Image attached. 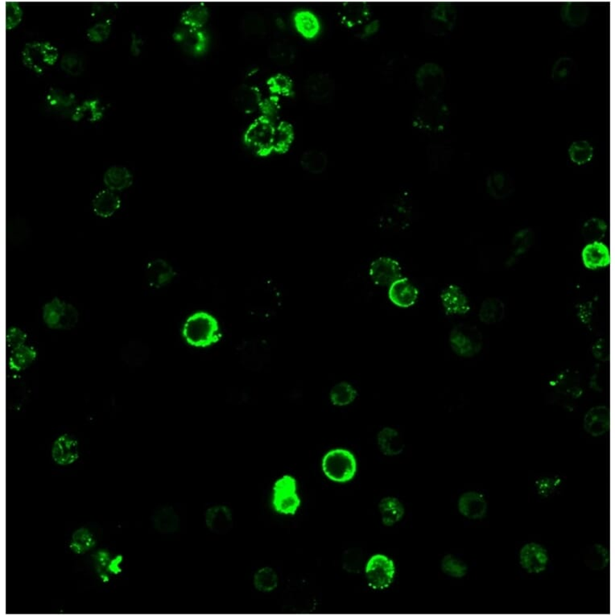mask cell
Listing matches in <instances>:
<instances>
[{
    "label": "cell",
    "instance_id": "obj_1",
    "mask_svg": "<svg viewBox=\"0 0 615 615\" xmlns=\"http://www.w3.org/2000/svg\"><path fill=\"white\" fill-rule=\"evenodd\" d=\"M183 335L188 344L199 348L214 345L221 337L218 320L204 311L196 312L188 317L183 326Z\"/></svg>",
    "mask_w": 615,
    "mask_h": 615
},
{
    "label": "cell",
    "instance_id": "obj_2",
    "mask_svg": "<svg viewBox=\"0 0 615 615\" xmlns=\"http://www.w3.org/2000/svg\"><path fill=\"white\" fill-rule=\"evenodd\" d=\"M450 115L447 104L439 97H426L413 113L412 124L425 132L439 133L446 128Z\"/></svg>",
    "mask_w": 615,
    "mask_h": 615
},
{
    "label": "cell",
    "instance_id": "obj_3",
    "mask_svg": "<svg viewBox=\"0 0 615 615\" xmlns=\"http://www.w3.org/2000/svg\"><path fill=\"white\" fill-rule=\"evenodd\" d=\"M322 470L332 482L345 483L355 478L357 461L353 453L345 448H335L326 453L322 460Z\"/></svg>",
    "mask_w": 615,
    "mask_h": 615
},
{
    "label": "cell",
    "instance_id": "obj_4",
    "mask_svg": "<svg viewBox=\"0 0 615 615\" xmlns=\"http://www.w3.org/2000/svg\"><path fill=\"white\" fill-rule=\"evenodd\" d=\"M275 129L272 121L260 116L246 129L244 142L256 155L267 158L274 153Z\"/></svg>",
    "mask_w": 615,
    "mask_h": 615
},
{
    "label": "cell",
    "instance_id": "obj_5",
    "mask_svg": "<svg viewBox=\"0 0 615 615\" xmlns=\"http://www.w3.org/2000/svg\"><path fill=\"white\" fill-rule=\"evenodd\" d=\"M301 504L294 477L285 475L275 482L272 487L271 506L276 512L284 516H295Z\"/></svg>",
    "mask_w": 615,
    "mask_h": 615
},
{
    "label": "cell",
    "instance_id": "obj_6",
    "mask_svg": "<svg viewBox=\"0 0 615 615\" xmlns=\"http://www.w3.org/2000/svg\"><path fill=\"white\" fill-rule=\"evenodd\" d=\"M58 58V48L48 42L27 43L22 51L23 65L37 74H42L48 67H53Z\"/></svg>",
    "mask_w": 615,
    "mask_h": 615
},
{
    "label": "cell",
    "instance_id": "obj_7",
    "mask_svg": "<svg viewBox=\"0 0 615 615\" xmlns=\"http://www.w3.org/2000/svg\"><path fill=\"white\" fill-rule=\"evenodd\" d=\"M450 344L456 355L471 357L480 354L482 351L483 337L481 331L476 326L462 324L452 330Z\"/></svg>",
    "mask_w": 615,
    "mask_h": 615
},
{
    "label": "cell",
    "instance_id": "obj_8",
    "mask_svg": "<svg viewBox=\"0 0 615 615\" xmlns=\"http://www.w3.org/2000/svg\"><path fill=\"white\" fill-rule=\"evenodd\" d=\"M78 312L74 305L54 298L43 307V320L53 330H71L78 321Z\"/></svg>",
    "mask_w": 615,
    "mask_h": 615
},
{
    "label": "cell",
    "instance_id": "obj_9",
    "mask_svg": "<svg viewBox=\"0 0 615 615\" xmlns=\"http://www.w3.org/2000/svg\"><path fill=\"white\" fill-rule=\"evenodd\" d=\"M457 10L450 3H441L433 5L428 10L425 18L427 32L435 36L442 37L453 31L456 26Z\"/></svg>",
    "mask_w": 615,
    "mask_h": 615
},
{
    "label": "cell",
    "instance_id": "obj_10",
    "mask_svg": "<svg viewBox=\"0 0 615 615\" xmlns=\"http://www.w3.org/2000/svg\"><path fill=\"white\" fill-rule=\"evenodd\" d=\"M365 575L371 588L385 589L394 581L395 563L384 554H376L366 564Z\"/></svg>",
    "mask_w": 615,
    "mask_h": 615
},
{
    "label": "cell",
    "instance_id": "obj_11",
    "mask_svg": "<svg viewBox=\"0 0 615 615\" xmlns=\"http://www.w3.org/2000/svg\"><path fill=\"white\" fill-rule=\"evenodd\" d=\"M416 83L426 97H438L446 87L445 71L437 63H425L416 71Z\"/></svg>",
    "mask_w": 615,
    "mask_h": 615
},
{
    "label": "cell",
    "instance_id": "obj_12",
    "mask_svg": "<svg viewBox=\"0 0 615 615\" xmlns=\"http://www.w3.org/2000/svg\"><path fill=\"white\" fill-rule=\"evenodd\" d=\"M307 97L317 104L331 102L335 94V83L329 74L315 73L308 77L304 85Z\"/></svg>",
    "mask_w": 615,
    "mask_h": 615
},
{
    "label": "cell",
    "instance_id": "obj_13",
    "mask_svg": "<svg viewBox=\"0 0 615 615\" xmlns=\"http://www.w3.org/2000/svg\"><path fill=\"white\" fill-rule=\"evenodd\" d=\"M369 276L373 283L378 286H390L403 276L402 267L394 258L381 256L371 262Z\"/></svg>",
    "mask_w": 615,
    "mask_h": 615
},
{
    "label": "cell",
    "instance_id": "obj_14",
    "mask_svg": "<svg viewBox=\"0 0 615 615\" xmlns=\"http://www.w3.org/2000/svg\"><path fill=\"white\" fill-rule=\"evenodd\" d=\"M175 42L179 44L185 53L192 56L205 53L208 48V38L203 30L183 26L175 30L173 34Z\"/></svg>",
    "mask_w": 615,
    "mask_h": 615
},
{
    "label": "cell",
    "instance_id": "obj_15",
    "mask_svg": "<svg viewBox=\"0 0 615 615\" xmlns=\"http://www.w3.org/2000/svg\"><path fill=\"white\" fill-rule=\"evenodd\" d=\"M549 557L546 548L537 543H528L519 552V564L528 573L539 574L547 568Z\"/></svg>",
    "mask_w": 615,
    "mask_h": 615
},
{
    "label": "cell",
    "instance_id": "obj_16",
    "mask_svg": "<svg viewBox=\"0 0 615 615\" xmlns=\"http://www.w3.org/2000/svg\"><path fill=\"white\" fill-rule=\"evenodd\" d=\"M419 290L407 277L402 276L389 286L388 298L397 307L407 309L416 304Z\"/></svg>",
    "mask_w": 615,
    "mask_h": 615
},
{
    "label": "cell",
    "instance_id": "obj_17",
    "mask_svg": "<svg viewBox=\"0 0 615 615\" xmlns=\"http://www.w3.org/2000/svg\"><path fill=\"white\" fill-rule=\"evenodd\" d=\"M584 431L594 437L606 435L611 427V411L606 405H597L591 408L584 416Z\"/></svg>",
    "mask_w": 615,
    "mask_h": 615
},
{
    "label": "cell",
    "instance_id": "obj_18",
    "mask_svg": "<svg viewBox=\"0 0 615 615\" xmlns=\"http://www.w3.org/2000/svg\"><path fill=\"white\" fill-rule=\"evenodd\" d=\"M205 523L211 532L224 535L234 526L233 513L225 505H215L206 510Z\"/></svg>",
    "mask_w": 615,
    "mask_h": 615
},
{
    "label": "cell",
    "instance_id": "obj_19",
    "mask_svg": "<svg viewBox=\"0 0 615 615\" xmlns=\"http://www.w3.org/2000/svg\"><path fill=\"white\" fill-rule=\"evenodd\" d=\"M441 301L447 315H464L471 310L468 297L460 287L455 285L442 290Z\"/></svg>",
    "mask_w": 615,
    "mask_h": 615
},
{
    "label": "cell",
    "instance_id": "obj_20",
    "mask_svg": "<svg viewBox=\"0 0 615 615\" xmlns=\"http://www.w3.org/2000/svg\"><path fill=\"white\" fill-rule=\"evenodd\" d=\"M52 457L59 466L71 465L79 458L78 441L69 435L59 437L53 444Z\"/></svg>",
    "mask_w": 615,
    "mask_h": 615
},
{
    "label": "cell",
    "instance_id": "obj_21",
    "mask_svg": "<svg viewBox=\"0 0 615 615\" xmlns=\"http://www.w3.org/2000/svg\"><path fill=\"white\" fill-rule=\"evenodd\" d=\"M487 508L485 497L476 491L464 493L458 500V510L461 515L473 521L485 517Z\"/></svg>",
    "mask_w": 615,
    "mask_h": 615
},
{
    "label": "cell",
    "instance_id": "obj_22",
    "mask_svg": "<svg viewBox=\"0 0 615 615\" xmlns=\"http://www.w3.org/2000/svg\"><path fill=\"white\" fill-rule=\"evenodd\" d=\"M583 264L589 270L606 268L611 264V253L603 242H594L584 246L582 252Z\"/></svg>",
    "mask_w": 615,
    "mask_h": 615
},
{
    "label": "cell",
    "instance_id": "obj_23",
    "mask_svg": "<svg viewBox=\"0 0 615 615\" xmlns=\"http://www.w3.org/2000/svg\"><path fill=\"white\" fill-rule=\"evenodd\" d=\"M262 94L258 87L251 85H241L233 93V103L242 112L251 114L260 109Z\"/></svg>",
    "mask_w": 615,
    "mask_h": 615
},
{
    "label": "cell",
    "instance_id": "obj_24",
    "mask_svg": "<svg viewBox=\"0 0 615 615\" xmlns=\"http://www.w3.org/2000/svg\"><path fill=\"white\" fill-rule=\"evenodd\" d=\"M337 13L340 22L349 28L365 23L371 16L369 6L367 3L357 2L342 3Z\"/></svg>",
    "mask_w": 615,
    "mask_h": 615
},
{
    "label": "cell",
    "instance_id": "obj_25",
    "mask_svg": "<svg viewBox=\"0 0 615 615\" xmlns=\"http://www.w3.org/2000/svg\"><path fill=\"white\" fill-rule=\"evenodd\" d=\"M47 107L54 112L71 117L75 108L78 105L76 97L71 93L57 88H51L45 97Z\"/></svg>",
    "mask_w": 615,
    "mask_h": 615
},
{
    "label": "cell",
    "instance_id": "obj_26",
    "mask_svg": "<svg viewBox=\"0 0 615 615\" xmlns=\"http://www.w3.org/2000/svg\"><path fill=\"white\" fill-rule=\"evenodd\" d=\"M146 276L149 285L159 289L169 285L175 278L176 272L167 261L158 259L149 262L146 269Z\"/></svg>",
    "mask_w": 615,
    "mask_h": 615
},
{
    "label": "cell",
    "instance_id": "obj_27",
    "mask_svg": "<svg viewBox=\"0 0 615 615\" xmlns=\"http://www.w3.org/2000/svg\"><path fill=\"white\" fill-rule=\"evenodd\" d=\"M487 189L493 199L504 200L514 193L515 184L510 175L503 172H493L487 179Z\"/></svg>",
    "mask_w": 615,
    "mask_h": 615
},
{
    "label": "cell",
    "instance_id": "obj_28",
    "mask_svg": "<svg viewBox=\"0 0 615 615\" xmlns=\"http://www.w3.org/2000/svg\"><path fill=\"white\" fill-rule=\"evenodd\" d=\"M591 13L588 5L582 3L568 2L562 5L559 16L562 22L571 28H580L586 24Z\"/></svg>",
    "mask_w": 615,
    "mask_h": 615
},
{
    "label": "cell",
    "instance_id": "obj_29",
    "mask_svg": "<svg viewBox=\"0 0 615 615\" xmlns=\"http://www.w3.org/2000/svg\"><path fill=\"white\" fill-rule=\"evenodd\" d=\"M294 24L296 31L307 40L314 39L321 31V23L314 12L300 10L294 15Z\"/></svg>",
    "mask_w": 615,
    "mask_h": 615
},
{
    "label": "cell",
    "instance_id": "obj_30",
    "mask_svg": "<svg viewBox=\"0 0 615 615\" xmlns=\"http://www.w3.org/2000/svg\"><path fill=\"white\" fill-rule=\"evenodd\" d=\"M121 206L119 196L110 189L100 191L93 200V210L101 218H110Z\"/></svg>",
    "mask_w": 615,
    "mask_h": 615
},
{
    "label": "cell",
    "instance_id": "obj_31",
    "mask_svg": "<svg viewBox=\"0 0 615 615\" xmlns=\"http://www.w3.org/2000/svg\"><path fill=\"white\" fill-rule=\"evenodd\" d=\"M377 441L380 451L386 456H397L405 450L404 441L394 428H382L378 435Z\"/></svg>",
    "mask_w": 615,
    "mask_h": 615
},
{
    "label": "cell",
    "instance_id": "obj_32",
    "mask_svg": "<svg viewBox=\"0 0 615 615\" xmlns=\"http://www.w3.org/2000/svg\"><path fill=\"white\" fill-rule=\"evenodd\" d=\"M578 69L575 60L572 58H559L553 65L551 70L552 80L559 85L571 84L577 76Z\"/></svg>",
    "mask_w": 615,
    "mask_h": 615
},
{
    "label": "cell",
    "instance_id": "obj_33",
    "mask_svg": "<svg viewBox=\"0 0 615 615\" xmlns=\"http://www.w3.org/2000/svg\"><path fill=\"white\" fill-rule=\"evenodd\" d=\"M382 522L387 527L394 526L405 516V506L399 498L387 496L382 498L379 503Z\"/></svg>",
    "mask_w": 615,
    "mask_h": 615
},
{
    "label": "cell",
    "instance_id": "obj_34",
    "mask_svg": "<svg viewBox=\"0 0 615 615\" xmlns=\"http://www.w3.org/2000/svg\"><path fill=\"white\" fill-rule=\"evenodd\" d=\"M103 180L108 189L122 191L133 185V176L127 168L116 165L106 171Z\"/></svg>",
    "mask_w": 615,
    "mask_h": 615
},
{
    "label": "cell",
    "instance_id": "obj_35",
    "mask_svg": "<svg viewBox=\"0 0 615 615\" xmlns=\"http://www.w3.org/2000/svg\"><path fill=\"white\" fill-rule=\"evenodd\" d=\"M153 523L156 530L161 533H174L180 528V519L173 507H165L153 514Z\"/></svg>",
    "mask_w": 615,
    "mask_h": 615
},
{
    "label": "cell",
    "instance_id": "obj_36",
    "mask_svg": "<svg viewBox=\"0 0 615 615\" xmlns=\"http://www.w3.org/2000/svg\"><path fill=\"white\" fill-rule=\"evenodd\" d=\"M505 314L506 307L501 300L488 298L482 302L478 316L482 323L494 325L502 321Z\"/></svg>",
    "mask_w": 615,
    "mask_h": 615
},
{
    "label": "cell",
    "instance_id": "obj_37",
    "mask_svg": "<svg viewBox=\"0 0 615 615\" xmlns=\"http://www.w3.org/2000/svg\"><path fill=\"white\" fill-rule=\"evenodd\" d=\"M37 352L33 346L24 345L13 349L9 357L10 369L15 371H22L31 366L37 360Z\"/></svg>",
    "mask_w": 615,
    "mask_h": 615
},
{
    "label": "cell",
    "instance_id": "obj_38",
    "mask_svg": "<svg viewBox=\"0 0 615 615\" xmlns=\"http://www.w3.org/2000/svg\"><path fill=\"white\" fill-rule=\"evenodd\" d=\"M209 17V9L204 3L194 4L181 14L180 23L183 26L201 29Z\"/></svg>",
    "mask_w": 615,
    "mask_h": 615
},
{
    "label": "cell",
    "instance_id": "obj_39",
    "mask_svg": "<svg viewBox=\"0 0 615 615\" xmlns=\"http://www.w3.org/2000/svg\"><path fill=\"white\" fill-rule=\"evenodd\" d=\"M301 165L307 173L314 175L321 174L327 169L328 158L322 151L308 150L301 155Z\"/></svg>",
    "mask_w": 615,
    "mask_h": 615
},
{
    "label": "cell",
    "instance_id": "obj_40",
    "mask_svg": "<svg viewBox=\"0 0 615 615\" xmlns=\"http://www.w3.org/2000/svg\"><path fill=\"white\" fill-rule=\"evenodd\" d=\"M584 562L594 571H603L609 566V553L602 544H596L589 547L584 553Z\"/></svg>",
    "mask_w": 615,
    "mask_h": 615
},
{
    "label": "cell",
    "instance_id": "obj_41",
    "mask_svg": "<svg viewBox=\"0 0 615 615\" xmlns=\"http://www.w3.org/2000/svg\"><path fill=\"white\" fill-rule=\"evenodd\" d=\"M103 113L104 109L98 99H89L77 106L70 119L75 122H79L80 120L87 117L90 122L94 123L102 119Z\"/></svg>",
    "mask_w": 615,
    "mask_h": 615
},
{
    "label": "cell",
    "instance_id": "obj_42",
    "mask_svg": "<svg viewBox=\"0 0 615 615\" xmlns=\"http://www.w3.org/2000/svg\"><path fill=\"white\" fill-rule=\"evenodd\" d=\"M295 138L294 128L286 121L276 126L274 135V153L285 154L289 152Z\"/></svg>",
    "mask_w": 615,
    "mask_h": 615
},
{
    "label": "cell",
    "instance_id": "obj_43",
    "mask_svg": "<svg viewBox=\"0 0 615 615\" xmlns=\"http://www.w3.org/2000/svg\"><path fill=\"white\" fill-rule=\"evenodd\" d=\"M253 584L257 591L261 593L273 592L278 587L279 578L275 569L265 566L257 571L253 578Z\"/></svg>",
    "mask_w": 615,
    "mask_h": 615
},
{
    "label": "cell",
    "instance_id": "obj_44",
    "mask_svg": "<svg viewBox=\"0 0 615 615\" xmlns=\"http://www.w3.org/2000/svg\"><path fill=\"white\" fill-rule=\"evenodd\" d=\"M269 57L274 62L280 65H289L294 62L295 49L291 44L278 40L270 44L268 49Z\"/></svg>",
    "mask_w": 615,
    "mask_h": 615
},
{
    "label": "cell",
    "instance_id": "obj_45",
    "mask_svg": "<svg viewBox=\"0 0 615 615\" xmlns=\"http://www.w3.org/2000/svg\"><path fill=\"white\" fill-rule=\"evenodd\" d=\"M568 153L569 159L573 163L582 166L591 162L593 158L594 150L589 141L581 140L574 141L569 146Z\"/></svg>",
    "mask_w": 615,
    "mask_h": 615
},
{
    "label": "cell",
    "instance_id": "obj_46",
    "mask_svg": "<svg viewBox=\"0 0 615 615\" xmlns=\"http://www.w3.org/2000/svg\"><path fill=\"white\" fill-rule=\"evenodd\" d=\"M357 396L355 388L349 382H342L332 388L330 401L335 406H346L354 402Z\"/></svg>",
    "mask_w": 615,
    "mask_h": 615
},
{
    "label": "cell",
    "instance_id": "obj_47",
    "mask_svg": "<svg viewBox=\"0 0 615 615\" xmlns=\"http://www.w3.org/2000/svg\"><path fill=\"white\" fill-rule=\"evenodd\" d=\"M606 221L599 218H592L584 224L582 237L588 244L601 242L606 236L607 231Z\"/></svg>",
    "mask_w": 615,
    "mask_h": 615
},
{
    "label": "cell",
    "instance_id": "obj_48",
    "mask_svg": "<svg viewBox=\"0 0 615 615\" xmlns=\"http://www.w3.org/2000/svg\"><path fill=\"white\" fill-rule=\"evenodd\" d=\"M96 541L92 532L87 528L78 529L73 534L71 541L69 543V548L76 554H84L92 549Z\"/></svg>",
    "mask_w": 615,
    "mask_h": 615
},
{
    "label": "cell",
    "instance_id": "obj_49",
    "mask_svg": "<svg viewBox=\"0 0 615 615\" xmlns=\"http://www.w3.org/2000/svg\"><path fill=\"white\" fill-rule=\"evenodd\" d=\"M271 95L290 97L294 94V83L287 75L277 74L267 81Z\"/></svg>",
    "mask_w": 615,
    "mask_h": 615
},
{
    "label": "cell",
    "instance_id": "obj_50",
    "mask_svg": "<svg viewBox=\"0 0 615 615\" xmlns=\"http://www.w3.org/2000/svg\"><path fill=\"white\" fill-rule=\"evenodd\" d=\"M364 566V553L360 548H348L342 555V567L350 573H359Z\"/></svg>",
    "mask_w": 615,
    "mask_h": 615
},
{
    "label": "cell",
    "instance_id": "obj_51",
    "mask_svg": "<svg viewBox=\"0 0 615 615\" xmlns=\"http://www.w3.org/2000/svg\"><path fill=\"white\" fill-rule=\"evenodd\" d=\"M241 27L242 31L249 37H260L266 33L264 19L255 12L248 14L243 19Z\"/></svg>",
    "mask_w": 615,
    "mask_h": 615
},
{
    "label": "cell",
    "instance_id": "obj_52",
    "mask_svg": "<svg viewBox=\"0 0 615 615\" xmlns=\"http://www.w3.org/2000/svg\"><path fill=\"white\" fill-rule=\"evenodd\" d=\"M441 568L444 573L453 578H462L468 572L466 564L451 554L443 557Z\"/></svg>",
    "mask_w": 615,
    "mask_h": 615
},
{
    "label": "cell",
    "instance_id": "obj_53",
    "mask_svg": "<svg viewBox=\"0 0 615 615\" xmlns=\"http://www.w3.org/2000/svg\"><path fill=\"white\" fill-rule=\"evenodd\" d=\"M60 67L65 74L77 77L84 71L85 65L82 58L75 53L63 55L60 60Z\"/></svg>",
    "mask_w": 615,
    "mask_h": 615
},
{
    "label": "cell",
    "instance_id": "obj_54",
    "mask_svg": "<svg viewBox=\"0 0 615 615\" xmlns=\"http://www.w3.org/2000/svg\"><path fill=\"white\" fill-rule=\"evenodd\" d=\"M112 20L105 19L93 25L87 29V37L90 42L102 43L107 40L112 30Z\"/></svg>",
    "mask_w": 615,
    "mask_h": 615
},
{
    "label": "cell",
    "instance_id": "obj_55",
    "mask_svg": "<svg viewBox=\"0 0 615 615\" xmlns=\"http://www.w3.org/2000/svg\"><path fill=\"white\" fill-rule=\"evenodd\" d=\"M6 29L8 31L17 28L23 19V10L16 2L9 1L6 3Z\"/></svg>",
    "mask_w": 615,
    "mask_h": 615
},
{
    "label": "cell",
    "instance_id": "obj_56",
    "mask_svg": "<svg viewBox=\"0 0 615 615\" xmlns=\"http://www.w3.org/2000/svg\"><path fill=\"white\" fill-rule=\"evenodd\" d=\"M260 110H261L262 116H264V117L271 121L273 120L278 116L280 110L279 97L276 96V95H271L269 98L262 100Z\"/></svg>",
    "mask_w": 615,
    "mask_h": 615
},
{
    "label": "cell",
    "instance_id": "obj_57",
    "mask_svg": "<svg viewBox=\"0 0 615 615\" xmlns=\"http://www.w3.org/2000/svg\"><path fill=\"white\" fill-rule=\"evenodd\" d=\"M562 481L559 478H543L537 481V489L539 496L548 497L553 495Z\"/></svg>",
    "mask_w": 615,
    "mask_h": 615
},
{
    "label": "cell",
    "instance_id": "obj_58",
    "mask_svg": "<svg viewBox=\"0 0 615 615\" xmlns=\"http://www.w3.org/2000/svg\"><path fill=\"white\" fill-rule=\"evenodd\" d=\"M28 339L26 332L20 330L17 327H11L7 332V346L10 349H16V348L25 345V342Z\"/></svg>",
    "mask_w": 615,
    "mask_h": 615
},
{
    "label": "cell",
    "instance_id": "obj_59",
    "mask_svg": "<svg viewBox=\"0 0 615 615\" xmlns=\"http://www.w3.org/2000/svg\"><path fill=\"white\" fill-rule=\"evenodd\" d=\"M94 562L95 564H96V569L101 579L103 580V582H108L109 576L108 573V566L110 562L109 553L104 550H101L98 552L96 554H95Z\"/></svg>",
    "mask_w": 615,
    "mask_h": 615
},
{
    "label": "cell",
    "instance_id": "obj_60",
    "mask_svg": "<svg viewBox=\"0 0 615 615\" xmlns=\"http://www.w3.org/2000/svg\"><path fill=\"white\" fill-rule=\"evenodd\" d=\"M532 244L531 232L528 230H523L516 235L514 239V246H516V253L523 254L530 246Z\"/></svg>",
    "mask_w": 615,
    "mask_h": 615
},
{
    "label": "cell",
    "instance_id": "obj_61",
    "mask_svg": "<svg viewBox=\"0 0 615 615\" xmlns=\"http://www.w3.org/2000/svg\"><path fill=\"white\" fill-rule=\"evenodd\" d=\"M592 352L597 360L603 362L609 360V347L608 342L601 339L598 340L592 347Z\"/></svg>",
    "mask_w": 615,
    "mask_h": 615
},
{
    "label": "cell",
    "instance_id": "obj_62",
    "mask_svg": "<svg viewBox=\"0 0 615 615\" xmlns=\"http://www.w3.org/2000/svg\"><path fill=\"white\" fill-rule=\"evenodd\" d=\"M144 42L142 37L137 33H132V42H130V51L133 56L139 57L142 51Z\"/></svg>",
    "mask_w": 615,
    "mask_h": 615
},
{
    "label": "cell",
    "instance_id": "obj_63",
    "mask_svg": "<svg viewBox=\"0 0 615 615\" xmlns=\"http://www.w3.org/2000/svg\"><path fill=\"white\" fill-rule=\"evenodd\" d=\"M123 561L124 557L121 555L116 556L114 559H110L108 566V573L115 574V575H118V574L122 573L120 564Z\"/></svg>",
    "mask_w": 615,
    "mask_h": 615
},
{
    "label": "cell",
    "instance_id": "obj_64",
    "mask_svg": "<svg viewBox=\"0 0 615 615\" xmlns=\"http://www.w3.org/2000/svg\"><path fill=\"white\" fill-rule=\"evenodd\" d=\"M380 24L379 20H373L372 22L367 24L362 33V37H369L379 32Z\"/></svg>",
    "mask_w": 615,
    "mask_h": 615
}]
</instances>
